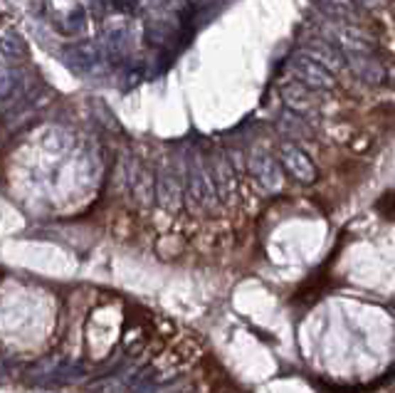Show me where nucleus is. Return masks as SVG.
Returning <instances> with one entry per match:
<instances>
[{
	"instance_id": "f257e3e1",
	"label": "nucleus",
	"mask_w": 395,
	"mask_h": 393,
	"mask_svg": "<svg viewBox=\"0 0 395 393\" xmlns=\"http://www.w3.org/2000/svg\"><path fill=\"white\" fill-rule=\"evenodd\" d=\"M183 193L195 208L202 210H215L217 205V193L215 185H212V178L207 173V168L202 166V161L198 156H193L188 161V171H185V185Z\"/></svg>"
},
{
	"instance_id": "f03ea898",
	"label": "nucleus",
	"mask_w": 395,
	"mask_h": 393,
	"mask_svg": "<svg viewBox=\"0 0 395 393\" xmlns=\"http://www.w3.org/2000/svg\"><path fill=\"white\" fill-rule=\"evenodd\" d=\"M296 85L309 87V90H331L336 85V80L331 77V72L324 65H319L316 60H311L309 55H294L289 60Z\"/></svg>"
},
{
	"instance_id": "7ed1b4c3",
	"label": "nucleus",
	"mask_w": 395,
	"mask_h": 393,
	"mask_svg": "<svg viewBox=\"0 0 395 393\" xmlns=\"http://www.w3.org/2000/svg\"><path fill=\"white\" fill-rule=\"evenodd\" d=\"M247 168H249V173H252L254 178L259 181V185H262L264 190H269V193H277V190H282L284 173H282V168H279V163L274 161L269 154L254 149V151L249 154V158H247Z\"/></svg>"
},
{
	"instance_id": "20e7f679",
	"label": "nucleus",
	"mask_w": 395,
	"mask_h": 393,
	"mask_svg": "<svg viewBox=\"0 0 395 393\" xmlns=\"http://www.w3.org/2000/svg\"><path fill=\"white\" fill-rule=\"evenodd\" d=\"M279 161L284 163V168H287L299 183H314L316 181V166L309 161V156H306L296 144L292 141L279 144Z\"/></svg>"
},
{
	"instance_id": "39448f33",
	"label": "nucleus",
	"mask_w": 395,
	"mask_h": 393,
	"mask_svg": "<svg viewBox=\"0 0 395 393\" xmlns=\"http://www.w3.org/2000/svg\"><path fill=\"white\" fill-rule=\"evenodd\" d=\"M153 195L158 198V203L168 210H175L180 203H183L185 193H183V181H178V176L173 173L168 166L161 171L153 181Z\"/></svg>"
},
{
	"instance_id": "423d86ee",
	"label": "nucleus",
	"mask_w": 395,
	"mask_h": 393,
	"mask_svg": "<svg viewBox=\"0 0 395 393\" xmlns=\"http://www.w3.org/2000/svg\"><path fill=\"white\" fill-rule=\"evenodd\" d=\"M212 185H215L217 200H225V203H232L237 198V181H235V171H232L230 161H227L222 154H217L215 161H212Z\"/></svg>"
},
{
	"instance_id": "0eeeda50",
	"label": "nucleus",
	"mask_w": 395,
	"mask_h": 393,
	"mask_svg": "<svg viewBox=\"0 0 395 393\" xmlns=\"http://www.w3.org/2000/svg\"><path fill=\"white\" fill-rule=\"evenodd\" d=\"M62 62H65L72 72H77V75H87V72L99 62V53H97L94 45L77 43V45H70V48L62 50Z\"/></svg>"
},
{
	"instance_id": "6e6552de",
	"label": "nucleus",
	"mask_w": 395,
	"mask_h": 393,
	"mask_svg": "<svg viewBox=\"0 0 395 393\" xmlns=\"http://www.w3.org/2000/svg\"><path fill=\"white\" fill-rule=\"evenodd\" d=\"M282 97H284V102H287V107H289V112H294V114H306L311 109V104L314 102H309V92H306V87H301V85H289V87H284L282 90Z\"/></svg>"
},
{
	"instance_id": "1a4fd4ad",
	"label": "nucleus",
	"mask_w": 395,
	"mask_h": 393,
	"mask_svg": "<svg viewBox=\"0 0 395 393\" xmlns=\"http://www.w3.org/2000/svg\"><path fill=\"white\" fill-rule=\"evenodd\" d=\"M131 188L139 203L151 205V200H153V176L148 171L141 168V173H131Z\"/></svg>"
},
{
	"instance_id": "9d476101",
	"label": "nucleus",
	"mask_w": 395,
	"mask_h": 393,
	"mask_svg": "<svg viewBox=\"0 0 395 393\" xmlns=\"http://www.w3.org/2000/svg\"><path fill=\"white\" fill-rule=\"evenodd\" d=\"M23 72L13 70V67H0V107L15 95V90L20 87Z\"/></svg>"
},
{
	"instance_id": "9b49d317",
	"label": "nucleus",
	"mask_w": 395,
	"mask_h": 393,
	"mask_svg": "<svg viewBox=\"0 0 395 393\" xmlns=\"http://www.w3.org/2000/svg\"><path fill=\"white\" fill-rule=\"evenodd\" d=\"M279 129H282L287 136H301V139H306L309 136V126L304 124V119L299 117V114H294V112H284V117L279 119Z\"/></svg>"
},
{
	"instance_id": "f8f14e48",
	"label": "nucleus",
	"mask_w": 395,
	"mask_h": 393,
	"mask_svg": "<svg viewBox=\"0 0 395 393\" xmlns=\"http://www.w3.org/2000/svg\"><path fill=\"white\" fill-rule=\"evenodd\" d=\"M131 384V381H126V376H109V379H102L99 384H94V391L97 393H124L126 391V386Z\"/></svg>"
},
{
	"instance_id": "ddd939ff",
	"label": "nucleus",
	"mask_w": 395,
	"mask_h": 393,
	"mask_svg": "<svg viewBox=\"0 0 395 393\" xmlns=\"http://www.w3.org/2000/svg\"><path fill=\"white\" fill-rule=\"evenodd\" d=\"M0 50H3L8 57H20L25 53V43H23V38H18V35L10 30V33L0 40Z\"/></svg>"
},
{
	"instance_id": "4468645a",
	"label": "nucleus",
	"mask_w": 395,
	"mask_h": 393,
	"mask_svg": "<svg viewBox=\"0 0 395 393\" xmlns=\"http://www.w3.org/2000/svg\"><path fill=\"white\" fill-rule=\"evenodd\" d=\"M331 15H351L353 13V0H319Z\"/></svg>"
},
{
	"instance_id": "2eb2a0df",
	"label": "nucleus",
	"mask_w": 395,
	"mask_h": 393,
	"mask_svg": "<svg viewBox=\"0 0 395 393\" xmlns=\"http://www.w3.org/2000/svg\"><path fill=\"white\" fill-rule=\"evenodd\" d=\"M114 8L121 13H134L136 10V0H114Z\"/></svg>"
}]
</instances>
